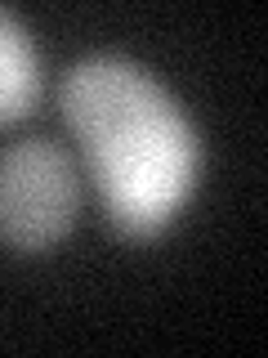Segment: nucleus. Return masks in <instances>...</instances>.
Here are the masks:
<instances>
[{"mask_svg": "<svg viewBox=\"0 0 268 358\" xmlns=\"http://www.w3.org/2000/svg\"><path fill=\"white\" fill-rule=\"evenodd\" d=\"M63 117L85 148L107 215L126 238H152L188 201L201 171L193 121L148 67L85 54L63 76Z\"/></svg>", "mask_w": 268, "mask_h": 358, "instance_id": "nucleus-1", "label": "nucleus"}, {"mask_svg": "<svg viewBox=\"0 0 268 358\" xmlns=\"http://www.w3.org/2000/svg\"><path fill=\"white\" fill-rule=\"evenodd\" d=\"M81 188L54 139L27 134L0 152V242L14 251H45L76 220Z\"/></svg>", "mask_w": 268, "mask_h": 358, "instance_id": "nucleus-2", "label": "nucleus"}, {"mask_svg": "<svg viewBox=\"0 0 268 358\" xmlns=\"http://www.w3.org/2000/svg\"><path fill=\"white\" fill-rule=\"evenodd\" d=\"M40 94V59L36 45L14 14L0 9V121L27 117Z\"/></svg>", "mask_w": 268, "mask_h": 358, "instance_id": "nucleus-3", "label": "nucleus"}]
</instances>
